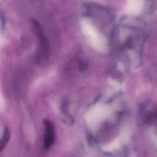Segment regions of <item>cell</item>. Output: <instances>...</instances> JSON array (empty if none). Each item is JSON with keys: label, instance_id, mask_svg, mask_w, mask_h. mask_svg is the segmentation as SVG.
I'll return each instance as SVG.
<instances>
[{"label": "cell", "instance_id": "obj_1", "mask_svg": "<svg viewBox=\"0 0 157 157\" xmlns=\"http://www.w3.org/2000/svg\"><path fill=\"white\" fill-rule=\"evenodd\" d=\"M45 135H44V147L46 150L49 149L54 141V127L51 121L45 120Z\"/></svg>", "mask_w": 157, "mask_h": 157}, {"label": "cell", "instance_id": "obj_2", "mask_svg": "<svg viewBox=\"0 0 157 157\" xmlns=\"http://www.w3.org/2000/svg\"><path fill=\"white\" fill-rule=\"evenodd\" d=\"M10 138V132L8 129H6L4 131V132L3 134V136L0 139V152L4 149V148L6 147L7 143L8 142Z\"/></svg>", "mask_w": 157, "mask_h": 157}]
</instances>
